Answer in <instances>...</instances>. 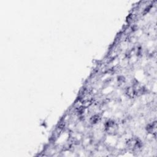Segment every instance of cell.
I'll return each instance as SVG.
<instances>
[{
    "mask_svg": "<svg viewBox=\"0 0 157 157\" xmlns=\"http://www.w3.org/2000/svg\"><path fill=\"white\" fill-rule=\"evenodd\" d=\"M126 145L132 151H138L142 147V143L139 139L131 138L127 140Z\"/></svg>",
    "mask_w": 157,
    "mask_h": 157,
    "instance_id": "obj_1",
    "label": "cell"
},
{
    "mask_svg": "<svg viewBox=\"0 0 157 157\" xmlns=\"http://www.w3.org/2000/svg\"><path fill=\"white\" fill-rule=\"evenodd\" d=\"M105 131L111 134H113L116 133L117 131L118 130V125L117 123H115L112 120H107L104 125Z\"/></svg>",
    "mask_w": 157,
    "mask_h": 157,
    "instance_id": "obj_2",
    "label": "cell"
},
{
    "mask_svg": "<svg viewBox=\"0 0 157 157\" xmlns=\"http://www.w3.org/2000/svg\"><path fill=\"white\" fill-rule=\"evenodd\" d=\"M146 129L149 133L154 134L155 135H156V121L148 124V125L146 127Z\"/></svg>",
    "mask_w": 157,
    "mask_h": 157,
    "instance_id": "obj_3",
    "label": "cell"
},
{
    "mask_svg": "<svg viewBox=\"0 0 157 157\" xmlns=\"http://www.w3.org/2000/svg\"><path fill=\"white\" fill-rule=\"evenodd\" d=\"M101 119V117L99 115H94L93 116H92L90 118V122L92 124H96Z\"/></svg>",
    "mask_w": 157,
    "mask_h": 157,
    "instance_id": "obj_4",
    "label": "cell"
}]
</instances>
